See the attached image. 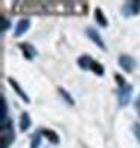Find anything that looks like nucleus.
<instances>
[{
  "mask_svg": "<svg viewBox=\"0 0 140 148\" xmlns=\"http://www.w3.org/2000/svg\"><path fill=\"white\" fill-rule=\"evenodd\" d=\"M131 91H133V86L131 85H124L118 89V100H119V104L121 106H126L130 101V97H131Z\"/></svg>",
  "mask_w": 140,
  "mask_h": 148,
  "instance_id": "1",
  "label": "nucleus"
},
{
  "mask_svg": "<svg viewBox=\"0 0 140 148\" xmlns=\"http://www.w3.org/2000/svg\"><path fill=\"white\" fill-rule=\"evenodd\" d=\"M118 62H119V66H121V68H124V71L131 73L133 70L136 68V59L133 58V56L121 55V56H119V59H118Z\"/></svg>",
  "mask_w": 140,
  "mask_h": 148,
  "instance_id": "2",
  "label": "nucleus"
},
{
  "mask_svg": "<svg viewBox=\"0 0 140 148\" xmlns=\"http://www.w3.org/2000/svg\"><path fill=\"white\" fill-rule=\"evenodd\" d=\"M8 83L11 85V88L14 89L15 92H17V95H20V98L23 100L24 103H30V98L27 97V94H26L24 91H23V88L20 86L17 82H15V79H12V77H8Z\"/></svg>",
  "mask_w": 140,
  "mask_h": 148,
  "instance_id": "3",
  "label": "nucleus"
},
{
  "mask_svg": "<svg viewBox=\"0 0 140 148\" xmlns=\"http://www.w3.org/2000/svg\"><path fill=\"white\" fill-rule=\"evenodd\" d=\"M86 33H88V36L99 47V49H101V50H105V44H104V41L101 39V36H99V32H98V30L92 29V27H88V29H86Z\"/></svg>",
  "mask_w": 140,
  "mask_h": 148,
  "instance_id": "4",
  "label": "nucleus"
},
{
  "mask_svg": "<svg viewBox=\"0 0 140 148\" xmlns=\"http://www.w3.org/2000/svg\"><path fill=\"white\" fill-rule=\"evenodd\" d=\"M18 47H20V50L23 51V55H24L26 59H33L36 56V50H35V47H33L32 44L21 42V44H18Z\"/></svg>",
  "mask_w": 140,
  "mask_h": 148,
  "instance_id": "5",
  "label": "nucleus"
},
{
  "mask_svg": "<svg viewBox=\"0 0 140 148\" xmlns=\"http://www.w3.org/2000/svg\"><path fill=\"white\" fill-rule=\"evenodd\" d=\"M29 27H30V20H29V18H21V20L18 21L17 27H15V33H14V35H15L17 38L21 36V35H24V33L29 30Z\"/></svg>",
  "mask_w": 140,
  "mask_h": 148,
  "instance_id": "6",
  "label": "nucleus"
},
{
  "mask_svg": "<svg viewBox=\"0 0 140 148\" xmlns=\"http://www.w3.org/2000/svg\"><path fill=\"white\" fill-rule=\"evenodd\" d=\"M0 148H8L11 144H12V140H14V133H12V130H9L8 132V134H6V132L5 130H2V138H0Z\"/></svg>",
  "mask_w": 140,
  "mask_h": 148,
  "instance_id": "7",
  "label": "nucleus"
},
{
  "mask_svg": "<svg viewBox=\"0 0 140 148\" xmlns=\"http://www.w3.org/2000/svg\"><path fill=\"white\" fill-rule=\"evenodd\" d=\"M32 124V119L29 116L27 112H23L21 115H20V132H26L30 127Z\"/></svg>",
  "mask_w": 140,
  "mask_h": 148,
  "instance_id": "8",
  "label": "nucleus"
},
{
  "mask_svg": "<svg viewBox=\"0 0 140 148\" xmlns=\"http://www.w3.org/2000/svg\"><path fill=\"white\" fill-rule=\"evenodd\" d=\"M92 62H93V59L90 56H88V55H83V56H80L77 59V64L80 65V68H82V70H90Z\"/></svg>",
  "mask_w": 140,
  "mask_h": 148,
  "instance_id": "9",
  "label": "nucleus"
},
{
  "mask_svg": "<svg viewBox=\"0 0 140 148\" xmlns=\"http://www.w3.org/2000/svg\"><path fill=\"white\" fill-rule=\"evenodd\" d=\"M93 15H95V20L98 21L99 26H103V27H107V26H109V21H107V18H105V15H104V12H103L101 8H97L95 12H93Z\"/></svg>",
  "mask_w": 140,
  "mask_h": 148,
  "instance_id": "10",
  "label": "nucleus"
},
{
  "mask_svg": "<svg viewBox=\"0 0 140 148\" xmlns=\"http://www.w3.org/2000/svg\"><path fill=\"white\" fill-rule=\"evenodd\" d=\"M41 133L47 138V140H50L51 144H59V134H57L56 132H53V130H50V129H42Z\"/></svg>",
  "mask_w": 140,
  "mask_h": 148,
  "instance_id": "11",
  "label": "nucleus"
},
{
  "mask_svg": "<svg viewBox=\"0 0 140 148\" xmlns=\"http://www.w3.org/2000/svg\"><path fill=\"white\" fill-rule=\"evenodd\" d=\"M57 91H59V94H60V95L63 97V100H65V101L68 103L69 106H74V104H75L74 98H72V97L69 95V92H66V91H65V89L62 88V86H59V88H57Z\"/></svg>",
  "mask_w": 140,
  "mask_h": 148,
  "instance_id": "12",
  "label": "nucleus"
},
{
  "mask_svg": "<svg viewBox=\"0 0 140 148\" xmlns=\"http://www.w3.org/2000/svg\"><path fill=\"white\" fill-rule=\"evenodd\" d=\"M90 70L97 74V76H103L104 74V66L99 64V62H97V60H93L92 62V65H90Z\"/></svg>",
  "mask_w": 140,
  "mask_h": 148,
  "instance_id": "13",
  "label": "nucleus"
},
{
  "mask_svg": "<svg viewBox=\"0 0 140 148\" xmlns=\"http://www.w3.org/2000/svg\"><path fill=\"white\" fill-rule=\"evenodd\" d=\"M126 8H130L131 11V14H140V2H130V3H126Z\"/></svg>",
  "mask_w": 140,
  "mask_h": 148,
  "instance_id": "14",
  "label": "nucleus"
},
{
  "mask_svg": "<svg viewBox=\"0 0 140 148\" xmlns=\"http://www.w3.org/2000/svg\"><path fill=\"white\" fill-rule=\"evenodd\" d=\"M9 27H11V21H9V20L5 18V17L0 18V30H2V32H6Z\"/></svg>",
  "mask_w": 140,
  "mask_h": 148,
  "instance_id": "15",
  "label": "nucleus"
},
{
  "mask_svg": "<svg viewBox=\"0 0 140 148\" xmlns=\"http://www.w3.org/2000/svg\"><path fill=\"white\" fill-rule=\"evenodd\" d=\"M0 101H2V113H0V118H2V124H5V121H6V100H5V97H0Z\"/></svg>",
  "mask_w": 140,
  "mask_h": 148,
  "instance_id": "16",
  "label": "nucleus"
},
{
  "mask_svg": "<svg viewBox=\"0 0 140 148\" xmlns=\"http://www.w3.org/2000/svg\"><path fill=\"white\" fill-rule=\"evenodd\" d=\"M115 80H116V83L119 85V88H121V86H124V85H126V83H125V79L121 76V74H115Z\"/></svg>",
  "mask_w": 140,
  "mask_h": 148,
  "instance_id": "17",
  "label": "nucleus"
},
{
  "mask_svg": "<svg viewBox=\"0 0 140 148\" xmlns=\"http://www.w3.org/2000/svg\"><path fill=\"white\" fill-rule=\"evenodd\" d=\"M39 142H41V138H39V134H35V136H33V142H32L30 148H38Z\"/></svg>",
  "mask_w": 140,
  "mask_h": 148,
  "instance_id": "18",
  "label": "nucleus"
}]
</instances>
